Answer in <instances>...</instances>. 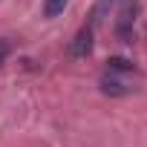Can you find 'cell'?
Here are the masks:
<instances>
[{
    "mask_svg": "<svg viewBox=\"0 0 147 147\" xmlns=\"http://www.w3.org/2000/svg\"><path fill=\"white\" fill-rule=\"evenodd\" d=\"M133 20H136V0H127L118 18V38L121 43H133Z\"/></svg>",
    "mask_w": 147,
    "mask_h": 147,
    "instance_id": "cell-3",
    "label": "cell"
},
{
    "mask_svg": "<svg viewBox=\"0 0 147 147\" xmlns=\"http://www.w3.org/2000/svg\"><path fill=\"white\" fill-rule=\"evenodd\" d=\"M92 38H95V32H92V23L81 26V29L75 32V38H72V43H69V55H72V58H78V61L90 58V52H92V43H95Z\"/></svg>",
    "mask_w": 147,
    "mask_h": 147,
    "instance_id": "cell-2",
    "label": "cell"
},
{
    "mask_svg": "<svg viewBox=\"0 0 147 147\" xmlns=\"http://www.w3.org/2000/svg\"><path fill=\"white\" fill-rule=\"evenodd\" d=\"M66 3H69V0H43V18H58V15H63Z\"/></svg>",
    "mask_w": 147,
    "mask_h": 147,
    "instance_id": "cell-4",
    "label": "cell"
},
{
    "mask_svg": "<svg viewBox=\"0 0 147 147\" xmlns=\"http://www.w3.org/2000/svg\"><path fill=\"white\" fill-rule=\"evenodd\" d=\"M12 55V43L6 40V38H0V66H3L6 63V58Z\"/></svg>",
    "mask_w": 147,
    "mask_h": 147,
    "instance_id": "cell-5",
    "label": "cell"
},
{
    "mask_svg": "<svg viewBox=\"0 0 147 147\" xmlns=\"http://www.w3.org/2000/svg\"><path fill=\"white\" fill-rule=\"evenodd\" d=\"M136 81H138V69H136L133 61L110 58L104 72H101V78H98V87L110 98H124V95H130L136 90Z\"/></svg>",
    "mask_w": 147,
    "mask_h": 147,
    "instance_id": "cell-1",
    "label": "cell"
}]
</instances>
